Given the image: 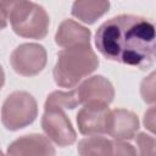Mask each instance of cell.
<instances>
[{
  "instance_id": "6da1fadb",
  "label": "cell",
  "mask_w": 156,
  "mask_h": 156,
  "mask_svg": "<svg viewBox=\"0 0 156 156\" xmlns=\"http://www.w3.org/2000/svg\"><path fill=\"white\" fill-rule=\"evenodd\" d=\"M95 45L110 61L146 69L155 57V26L141 16L118 15L98 28Z\"/></svg>"
},
{
  "instance_id": "30bf717a",
  "label": "cell",
  "mask_w": 156,
  "mask_h": 156,
  "mask_svg": "<svg viewBox=\"0 0 156 156\" xmlns=\"http://www.w3.org/2000/svg\"><path fill=\"white\" fill-rule=\"evenodd\" d=\"M6 152L9 155H55V149L46 135L28 134L12 141Z\"/></svg>"
},
{
  "instance_id": "5b68a950",
  "label": "cell",
  "mask_w": 156,
  "mask_h": 156,
  "mask_svg": "<svg viewBox=\"0 0 156 156\" xmlns=\"http://www.w3.org/2000/svg\"><path fill=\"white\" fill-rule=\"evenodd\" d=\"M41 128L48 139L60 147L69 146L77 140V133L63 108L44 107Z\"/></svg>"
},
{
  "instance_id": "9c48e42d",
  "label": "cell",
  "mask_w": 156,
  "mask_h": 156,
  "mask_svg": "<svg viewBox=\"0 0 156 156\" xmlns=\"http://www.w3.org/2000/svg\"><path fill=\"white\" fill-rule=\"evenodd\" d=\"M139 130L138 116L126 108L111 110L107 133L115 140H130Z\"/></svg>"
},
{
  "instance_id": "ffe728a7",
  "label": "cell",
  "mask_w": 156,
  "mask_h": 156,
  "mask_svg": "<svg viewBox=\"0 0 156 156\" xmlns=\"http://www.w3.org/2000/svg\"><path fill=\"white\" fill-rule=\"evenodd\" d=\"M4 83H5V72L0 65V89L4 87Z\"/></svg>"
},
{
  "instance_id": "52a82bcc",
  "label": "cell",
  "mask_w": 156,
  "mask_h": 156,
  "mask_svg": "<svg viewBox=\"0 0 156 156\" xmlns=\"http://www.w3.org/2000/svg\"><path fill=\"white\" fill-rule=\"evenodd\" d=\"M111 110L102 102H87L77 113L78 130L83 135H101L107 133Z\"/></svg>"
},
{
  "instance_id": "ba28073f",
  "label": "cell",
  "mask_w": 156,
  "mask_h": 156,
  "mask_svg": "<svg viewBox=\"0 0 156 156\" xmlns=\"http://www.w3.org/2000/svg\"><path fill=\"white\" fill-rule=\"evenodd\" d=\"M76 89L80 105L87 102H102L110 105L115 98L112 83L102 76L89 77Z\"/></svg>"
},
{
  "instance_id": "8fae6325",
  "label": "cell",
  "mask_w": 156,
  "mask_h": 156,
  "mask_svg": "<svg viewBox=\"0 0 156 156\" xmlns=\"http://www.w3.org/2000/svg\"><path fill=\"white\" fill-rule=\"evenodd\" d=\"M91 33L88 28L73 20H63L55 34V43L60 48L90 45Z\"/></svg>"
},
{
  "instance_id": "ac0fdd59",
  "label": "cell",
  "mask_w": 156,
  "mask_h": 156,
  "mask_svg": "<svg viewBox=\"0 0 156 156\" xmlns=\"http://www.w3.org/2000/svg\"><path fill=\"white\" fill-rule=\"evenodd\" d=\"M144 124L150 132H155V106H151L144 115Z\"/></svg>"
},
{
  "instance_id": "e0dca14e",
  "label": "cell",
  "mask_w": 156,
  "mask_h": 156,
  "mask_svg": "<svg viewBox=\"0 0 156 156\" xmlns=\"http://www.w3.org/2000/svg\"><path fill=\"white\" fill-rule=\"evenodd\" d=\"M138 151L126 140H115L113 141V155H136Z\"/></svg>"
},
{
  "instance_id": "d6986e66",
  "label": "cell",
  "mask_w": 156,
  "mask_h": 156,
  "mask_svg": "<svg viewBox=\"0 0 156 156\" xmlns=\"http://www.w3.org/2000/svg\"><path fill=\"white\" fill-rule=\"evenodd\" d=\"M6 26H7V20H6V17H5L1 7H0V30L1 29H5Z\"/></svg>"
},
{
  "instance_id": "8992f818",
  "label": "cell",
  "mask_w": 156,
  "mask_h": 156,
  "mask_svg": "<svg viewBox=\"0 0 156 156\" xmlns=\"http://www.w3.org/2000/svg\"><path fill=\"white\" fill-rule=\"evenodd\" d=\"M48 55L43 45L37 43H24L18 45L10 56L13 71L23 77L39 74L46 66Z\"/></svg>"
},
{
  "instance_id": "4fadbf2b",
  "label": "cell",
  "mask_w": 156,
  "mask_h": 156,
  "mask_svg": "<svg viewBox=\"0 0 156 156\" xmlns=\"http://www.w3.org/2000/svg\"><path fill=\"white\" fill-rule=\"evenodd\" d=\"M77 152L82 156L113 155V140L98 135H88V138H84L78 143Z\"/></svg>"
},
{
  "instance_id": "9a60e30c",
  "label": "cell",
  "mask_w": 156,
  "mask_h": 156,
  "mask_svg": "<svg viewBox=\"0 0 156 156\" xmlns=\"http://www.w3.org/2000/svg\"><path fill=\"white\" fill-rule=\"evenodd\" d=\"M140 94L143 100L146 104H154L156 100L155 95V72H151L147 77H145L140 84Z\"/></svg>"
},
{
  "instance_id": "3957f363",
  "label": "cell",
  "mask_w": 156,
  "mask_h": 156,
  "mask_svg": "<svg viewBox=\"0 0 156 156\" xmlns=\"http://www.w3.org/2000/svg\"><path fill=\"white\" fill-rule=\"evenodd\" d=\"M99 66V58L90 45L65 48L58 51L52 76L61 88H74Z\"/></svg>"
},
{
  "instance_id": "2e32d148",
  "label": "cell",
  "mask_w": 156,
  "mask_h": 156,
  "mask_svg": "<svg viewBox=\"0 0 156 156\" xmlns=\"http://www.w3.org/2000/svg\"><path fill=\"white\" fill-rule=\"evenodd\" d=\"M136 146L140 155H152L155 152V138L146 133H139L135 138Z\"/></svg>"
},
{
  "instance_id": "277c9868",
  "label": "cell",
  "mask_w": 156,
  "mask_h": 156,
  "mask_svg": "<svg viewBox=\"0 0 156 156\" xmlns=\"http://www.w3.org/2000/svg\"><path fill=\"white\" fill-rule=\"evenodd\" d=\"M38 116V105L32 94L23 90L11 93L1 107V122L7 130H20L32 124Z\"/></svg>"
},
{
  "instance_id": "5bb4252c",
  "label": "cell",
  "mask_w": 156,
  "mask_h": 156,
  "mask_svg": "<svg viewBox=\"0 0 156 156\" xmlns=\"http://www.w3.org/2000/svg\"><path fill=\"white\" fill-rule=\"evenodd\" d=\"M79 102V98L77 94V89H72L69 91H52L50 95H48L44 107H60V108H74Z\"/></svg>"
},
{
  "instance_id": "7a4b0ae2",
  "label": "cell",
  "mask_w": 156,
  "mask_h": 156,
  "mask_svg": "<svg viewBox=\"0 0 156 156\" xmlns=\"http://www.w3.org/2000/svg\"><path fill=\"white\" fill-rule=\"evenodd\" d=\"M0 7L13 32L28 39H44L50 18L46 10L30 0H0Z\"/></svg>"
},
{
  "instance_id": "7c38bea8",
  "label": "cell",
  "mask_w": 156,
  "mask_h": 156,
  "mask_svg": "<svg viewBox=\"0 0 156 156\" xmlns=\"http://www.w3.org/2000/svg\"><path fill=\"white\" fill-rule=\"evenodd\" d=\"M110 10L108 0H74L71 13L85 24H93Z\"/></svg>"
}]
</instances>
